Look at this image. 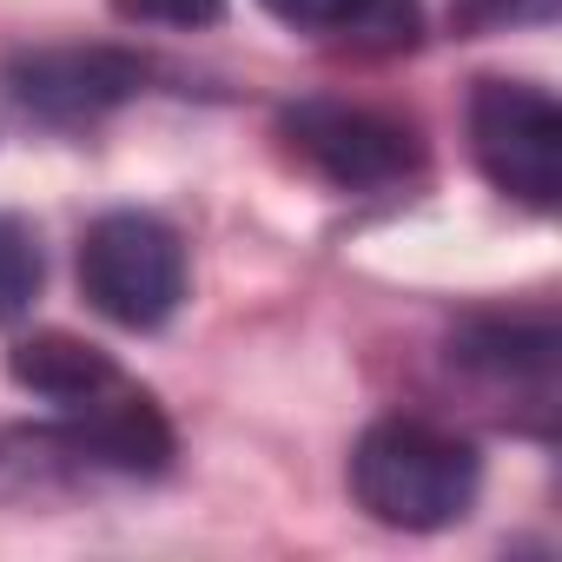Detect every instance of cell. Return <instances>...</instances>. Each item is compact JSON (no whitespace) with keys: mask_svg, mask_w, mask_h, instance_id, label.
Listing matches in <instances>:
<instances>
[{"mask_svg":"<svg viewBox=\"0 0 562 562\" xmlns=\"http://www.w3.org/2000/svg\"><path fill=\"white\" fill-rule=\"evenodd\" d=\"M483 490V457L424 417H384L351 450V496L384 529H450Z\"/></svg>","mask_w":562,"mask_h":562,"instance_id":"6da1fadb","label":"cell"},{"mask_svg":"<svg viewBox=\"0 0 562 562\" xmlns=\"http://www.w3.org/2000/svg\"><path fill=\"white\" fill-rule=\"evenodd\" d=\"M80 292L120 331H159L186 299V245L153 212H106L80 238Z\"/></svg>","mask_w":562,"mask_h":562,"instance_id":"7a4b0ae2","label":"cell"},{"mask_svg":"<svg viewBox=\"0 0 562 562\" xmlns=\"http://www.w3.org/2000/svg\"><path fill=\"white\" fill-rule=\"evenodd\" d=\"M278 133L285 146L331 186L345 192H384L404 186L424 166V139L411 120L358 106V100H299L278 113Z\"/></svg>","mask_w":562,"mask_h":562,"instance_id":"3957f363","label":"cell"},{"mask_svg":"<svg viewBox=\"0 0 562 562\" xmlns=\"http://www.w3.org/2000/svg\"><path fill=\"white\" fill-rule=\"evenodd\" d=\"M470 153L483 179L536 212L562 199V113L529 80H476L470 87Z\"/></svg>","mask_w":562,"mask_h":562,"instance_id":"277c9868","label":"cell"},{"mask_svg":"<svg viewBox=\"0 0 562 562\" xmlns=\"http://www.w3.org/2000/svg\"><path fill=\"white\" fill-rule=\"evenodd\" d=\"M0 87L27 120L93 126L146 87V67L120 47H21L0 67Z\"/></svg>","mask_w":562,"mask_h":562,"instance_id":"5b68a950","label":"cell"},{"mask_svg":"<svg viewBox=\"0 0 562 562\" xmlns=\"http://www.w3.org/2000/svg\"><path fill=\"white\" fill-rule=\"evenodd\" d=\"M8 378L21 391H34V397L60 404V411H87V404H100V397H113L126 384L120 364L100 345L74 338V331H34V338H21L8 351Z\"/></svg>","mask_w":562,"mask_h":562,"instance_id":"8992f818","label":"cell"},{"mask_svg":"<svg viewBox=\"0 0 562 562\" xmlns=\"http://www.w3.org/2000/svg\"><path fill=\"white\" fill-rule=\"evenodd\" d=\"M450 358L470 364V371L490 378V384H509V391H536V397L555 391V331H549V325L483 318V325H470V331L457 338Z\"/></svg>","mask_w":562,"mask_h":562,"instance_id":"52a82bcc","label":"cell"},{"mask_svg":"<svg viewBox=\"0 0 562 562\" xmlns=\"http://www.w3.org/2000/svg\"><path fill=\"white\" fill-rule=\"evenodd\" d=\"M41 278H47V265H41V238H34V225L14 218V212H0V331L21 325V318L34 312Z\"/></svg>","mask_w":562,"mask_h":562,"instance_id":"ba28073f","label":"cell"},{"mask_svg":"<svg viewBox=\"0 0 562 562\" xmlns=\"http://www.w3.org/2000/svg\"><path fill=\"white\" fill-rule=\"evenodd\" d=\"M113 14L133 21V27H218L225 21V0H113Z\"/></svg>","mask_w":562,"mask_h":562,"instance_id":"9c48e42d","label":"cell"},{"mask_svg":"<svg viewBox=\"0 0 562 562\" xmlns=\"http://www.w3.org/2000/svg\"><path fill=\"white\" fill-rule=\"evenodd\" d=\"M258 8L278 14L285 27H318L325 34V27H358L371 0H258Z\"/></svg>","mask_w":562,"mask_h":562,"instance_id":"30bf717a","label":"cell"},{"mask_svg":"<svg viewBox=\"0 0 562 562\" xmlns=\"http://www.w3.org/2000/svg\"><path fill=\"white\" fill-rule=\"evenodd\" d=\"M470 21H555V0H470Z\"/></svg>","mask_w":562,"mask_h":562,"instance_id":"8fae6325","label":"cell"}]
</instances>
